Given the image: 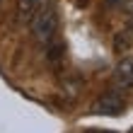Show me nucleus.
I'll return each instance as SVG.
<instances>
[{"instance_id":"nucleus-1","label":"nucleus","mask_w":133,"mask_h":133,"mask_svg":"<svg viewBox=\"0 0 133 133\" xmlns=\"http://www.w3.org/2000/svg\"><path fill=\"white\" fill-rule=\"evenodd\" d=\"M29 29H32V36L39 44H46V46L53 44V39L58 34V15H56V10H51V7L41 10L29 22Z\"/></svg>"},{"instance_id":"nucleus-2","label":"nucleus","mask_w":133,"mask_h":133,"mask_svg":"<svg viewBox=\"0 0 133 133\" xmlns=\"http://www.w3.org/2000/svg\"><path fill=\"white\" fill-rule=\"evenodd\" d=\"M126 109V99H123L121 92L116 90H109V92H102L97 97V102L92 104V111L102 114V116H116Z\"/></svg>"},{"instance_id":"nucleus-3","label":"nucleus","mask_w":133,"mask_h":133,"mask_svg":"<svg viewBox=\"0 0 133 133\" xmlns=\"http://www.w3.org/2000/svg\"><path fill=\"white\" fill-rule=\"evenodd\" d=\"M114 87L119 90H133V56H123L114 68Z\"/></svg>"},{"instance_id":"nucleus-4","label":"nucleus","mask_w":133,"mask_h":133,"mask_svg":"<svg viewBox=\"0 0 133 133\" xmlns=\"http://www.w3.org/2000/svg\"><path fill=\"white\" fill-rule=\"evenodd\" d=\"M49 3L51 0H17V17H19V22H24V24L32 22L41 10L49 7Z\"/></svg>"},{"instance_id":"nucleus-5","label":"nucleus","mask_w":133,"mask_h":133,"mask_svg":"<svg viewBox=\"0 0 133 133\" xmlns=\"http://www.w3.org/2000/svg\"><path fill=\"white\" fill-rule=\"evenodd\" d=\"M131 46H133V22H131L126 29H121V32L114 36V51H116V53L128 51Z\"/></svg>"},{"instance_id":"nucleus-6","label":"nucleus","mask_w":133,"mask_h":133,"mask_svg":"<svg viewBox=\"0 0 133 133\" xmlns=\"http://www.w3.org/2000/svg\"><path fill=\"white\" fill-rule=\"evenodd\" d=\"M121 7H123V12H128V15H133V0H126V3H123Z\"/></svg>"},{"instance_id":"nucleus-7","label":"nucleus","mask_w":133,"mask_h":133,"mask_svg":"<svg viewBox=\"0 0 133 133\" xmlns=\"http://www.w3.org/2000/svg\"><path fill=\"white\" fill-rule=\"evenodd\" d=\"M123 3H126V0H107L109 7H116V5H123Z\"/></svg>"},{"instance_id":"nucleus-8","label":"nucleus","mask_w":133,"mask_h":133,"mask_svg":"<svg viewBox=\"0 0 133 133\" xmlns=\"http://www.w3.org/2000/svg\"><path fill=\"white\" fill-rule=\"evenodd\" d=\"M87 133H116V131H109V128H92Z\"/></svg>"},{"instance_id":"nucleus-9","label":"nucleus","mask_w":133,"mask_h":133,"mask_svg":"<svg viewBox=\"0 0 133 133\" xmlns=\"http://www.w3.org/2000/svg\"><path fill=\"white\" fill-rule=\"evenodd\" d=\"M128 133H133V128H131V131H128Z\"/></svg>"}]
</instances>
